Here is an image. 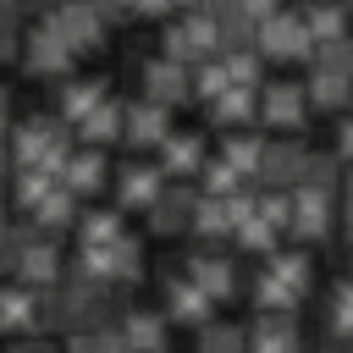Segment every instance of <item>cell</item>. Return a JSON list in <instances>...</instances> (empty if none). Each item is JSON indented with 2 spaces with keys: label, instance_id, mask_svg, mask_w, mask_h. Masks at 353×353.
Listing matches in <instances>:
<instances>
[{
  "label": "cell",
  "instance_id": "6da1fadb",
  "mask_svg": "<svg viewBox=\"0 0 353 353\" xmlns=\"http://www.w3.org/2000/svg\"><path fill=\"white\" fill-rule=\"evenodd\" d=\"M6 138H11V165H33V171H55V176H61L66 154L77 149L72 127L55 110H28Z\"/></svg>",
  "mask_w": 353,
  "mask_h": 353
},
{
  "label": "cell",
  "instance_id": "7a4b0ae2",
  "mask_svg": "<svg viewBox=\"0 0 353 353\" xmlns=\"http://www.w3.org/2000/svg\"><path fill=\"white\" fill-rule=\"evenodd\" d=\"M22 72L28 77H72V50H66V39L55 33V22H50V6L44 11H28V28H22Z\"/></svg>",
  "mask_w": 353,
  "mask_h": 353
},
{
  "label": "cell",
  "instance_id": "3957f363",
  "mask_svg": "<svg viewBox=\"0 0 353 353\" xmlns=\"http://www.w3.org/2000/svg\"><path fill=\"white\" fill-rule=\"evenodd\" d=\"M160 44H165L160 55H165V61H182V66H199V61L221 55V33H215V22H210V6L171 17V22L160 28Z\"/></svg>",
  "mask_w": 353,
  "mask_h": 353
},
{
  "label": "cell",
  "instance_id": "277c9868",
  "mask_svg": "<svg viewBox=\"0 0 353 353\" xmlns=\"http://www.w3.org/2000/svg\"><path fill=\"white\" fill-rule=\"evenodd\" d=\"M165 188L171 182H165V171L154 160H121V165H110V193H116V210L121 215L127 210H149Z\"/></svg>",
  "mask_w": 353,
  "mask_h": 353
},
{
  "label": "cell",
  "instance_id": "5b68a950",
  "mask_svg": "<svg viewBox=\"0 0 353 353\" xmlns=\"http://www.w3.org/2000/svg\"><path fill=\"white\" fill-rule=\"evenodd\" d=\"M50 22H55V33L66 39L72 55H94V50L110 44V28H105L99 6H83V0H72V6H50Z\"/></svg>",
  "mask_w": 353,
  "mask_h": 353
},
{
  "label": "cell",
  "instance_id": "8992f818",
  "mask_svg": "<svg viewBox=\"0 0 353 353\" xmlns=\"http://www.w3.org/2000/svg\"><path fill=\"white\" fill-rule=\"evenodd\" d=\"M254 50H259V61H309V55H314L309 28H303L298 11H276L270 22H259Z\"/></svg>",
  "mask_w": 353,
  "mask_h": 353
},
{
  "label": "cell",
  "instance_id": "52a82bcc",
  "mask_svg": "<svg viewBox=\"0 0 353 353\" xmlns=\"http://www.w3.org/2000/svg\"><path fill=\"white\" fill-rule=\"evenodd\" d=\"M138 88H143V99H154V105H182V99H193V66H182V61H165V55H149V61H138Z\"/></svg>",
  "mask_w": 353,
  "mask_h": 353
},
{
  "label": "cell",
  "instance_id": "ba28073f",
  "mask_svg": "<svg viewBox=\"0 0 353 353\" xmlns=\"http://www.w3.org/2000/svg\"><path fill=\"white\" fill-rule=\"evenodd\" d=\"M303 116H309V94H303V83H298V77L259 83V121H265V127L292 132V127H303Z\"/></svg>",
  "mask_w": 353,
  "mask_h": 353
},
{
  "label": "cell",
  "instance_id": "9c48e42d",
  "mask_svg": "<svg viewBox=\"0 0 353 353\" xmlns=\"http://www.w3.org/2000/svg\"><path fill=\"white\" fill-rule=\"evenodd\" d=\"M171 138V110L154 105V99H127V116H121V143L127 149H160Z\"/></svg>",
  "mask_w": 353,
  "mask_h": 353
},
{
  "label": "cell",
  "instance_id": "30bf717a",
  "mask_svg": "<svg viewBox=\"0 0 353 353\" xmlns=\"http://www.w3.org/2000/svg\"><path fill=\"white\" fill-rule=\"evenodd\" d=\"M160 298H165V309H160V314H165V320H176V325H193V331H199V325H210V320H215V303H210L188 276H176V270H165V276H160Z\"/></svg>",
  "mask_w": 353,
  "mask_h": 353
},
{
  "label": "cell",
  "instance_id": "8fae6325",
  "mask_svg": "<svg viewBox=\"0 0 353 353\" xmlns=\"http://www.w3.org/2000/svg\"><path fill=\"white\" fill-rule=\"evenodd\" d=\"M303 154H309V143H303V138H276V143H265V149H259V176H254V182H265V193L298 188Z\"/></svg>",
  "mask_w": 353,
  "mask_h": 353
},
{
  "label": "cell",
  "instance_id": "7c38bea8",
  "mask_svg": "<svg viewBox=\"0 0 353 353\" xmlns=\"http://www.w3.org/2000/svg\"><path fill=\"white\" fill-rule=\"evenodd\" d=\"M193 210H199V188L171 182L143 215H149V232H154V237H176V232H193Z\"/></svg>",
  "mask_w": 353,
  "mask_h": 353
},
{
  "label": "cell",
  "instance_id": "4fadbf2b",
  "mask_svg": "<svg viewBox=\"0 0 353 353\" xmlns=\"http://www.w3.org/2000/svg\"><path fill=\"white\" fill-rule=\"evenodd\" d=\"M61 188H66L77 204L94 199L99 188H110V154H105V149H72L66 165H61Z\"/></svg>",
  "mask_w": 353,
  "mask_h": 353
},
{
  "label": "cell",
  "instance_id": "5bb4252c",
  "mask_svg": "<svg viewBox=\"0 0 353 353\" xmlns=\"http://www.w3.org/2000/svg\"><path fill=\"white\" fill-rule=\"evenodd\" d=\"M0 336H11V342L39 336V292L33 287L0 281Z\"/></svg>",
  "mask_w": 353,
  "mask_h": 353
},
{
  "label": "cell",
  "instance_id": "9a60e30c",
  "mask_svg": "<svg viewBox=\"0 0 353 353\" xmlns=\"http://www.w3.org/2000/svg\"><path fill=\"white\" fill-rule=\"evenodd\" d=\"M110 99V77L105 72H94V77H66L61 83V94H55V116L66 121V127H77L94 105H105Z\"/></svg>",
  "mask_w": 353,
  "mask_h": 353
},
{
  "label": "cell",
  "instance_id": "2e32d148",
  "mask_svg": "<svg viewBox=\"0 0 353 353\" xmlns=\"http://www.w3.org/2000/svg\"><path fill=\"white\" fill-rule=\"evenodd\" d=\"M204 132H171L160 149H154V165L165 171V182L176 176V182H188V176H199L204 171Z\"/></svg>",
  "mask_w": 353,
  "mask_h": 353
},
{
  "label": "cell",
  "instance_id": "e0dca14e",
  "mask_svg": "<svg viewBox=\"0 0 353 353\" xmlns=\"http://www.w3.org/2000/svg\"><path fill=\"white\" fill-rule=\"evenodd\" d=\"M116 331H121V342L132 353H165L171 347V325H165L160 309H121Z\"/></svg>",
  "mask_w": 353,
  "mask_h": 353
},
{
  "label": "cell",
  "instance_id": "ac0fdd59",
  "mask_svg": "<svg viewBox=\"0 0 353 353\" xmlns=\"http://www.w3.org/2000/svg\"><path fill=\"white\" fill-rule=\"evenodd\" d=\"M121 116H127V99H105V105H94L77 127H72V138H77V149H110V143H121Z\"/></svg>",
  "mask_w": 353,
  "mask_h": 353
},
{
  "label": "cell",
  "instance_id": "d6986e66",
  "mask_svg": "<svg viewBox=\"0 0 353 353\" xmlns=\"http://www.w3.org/2000/svg\"><path fill=\"white\" fill-rule=\"evenodd\" d=\"M72 237H77V254H83V248H110V243L127 237V221H121L116 204H88V210H77Z\"/></svg>",
  "mask_w": 353,
  "mask_h": 353
},
{
  "label": "cell",
  "instance_id": "ffe728a7",
  "mask_svg": "<svg viewBox=\"0 0 353 353\" xmlns=\"http://www.w3.org/2000/svg\"><path fill=\"white\" fill-rule=\"evenodd\" d=\"M182 276H188V281H193L210 303H226V298L237 292V265H232L226 254H193Z\"/></svg>",
  "mask_w": 353,
  "mask_h": 353
},
{
  "label": "cell",
  "instance_id": "44dd1931",
  "mask_svg": "<svg viewBox=\"0 0 353 353\" xmlns=\"http://www.w3.org/2000/svg\"><path fill=\"white\" fill-rule=\"evenodd\" d=\"M292 237L298 243H320L331 237V193H309V188H292Z\"/></svg>",
  "mask_w": 353,
  "mask_h": 353
},
{
  "label": "cell",
  "instance_id": "7402d4cb",
  "mask_svg": "<svg viewBox=\"0 0 353 353\" xmlns=\"http://www.w3.org/2000/svg\"><path fill=\"white\" fill-rule=\"evenodd\" d=\"M248 353H303V331H298V314H254V331H248Z\"/></svg>",
  "mask_w": 353,
  "mask_h": 353
},
{
  "label": "cell",
  "instance_id": "603a6c76",
  "mask_svg": "<svg viewBox=\"0 0 353 353\" xmlns=\"http://www.w3.org/2000/svg\"><path fill=\"white\" fill-rule=\"evenodd\" d=\"M265 276H276L281 287H292L298 298L314 287V259H309V248H276V254H265V265H259Z\"/></svg>",
  "mask_w": 353,
  "mask_h": 353
},
{
  "label": "cell",
  "instance_id": "cb8c5ba5",
  "mask_svg": "<svg viewBox=\"0 0 353 353\" xmlns=\"http://www.w3.org/2000/svg\"><path fill=\"white\" fill-rule=\"evenodd\" d=\"M210 121L221 132H237V127L259 121V88H226L221 99H210Z\"/></svg>",
  "mask_w": 353,
  "mask_h": 353
},
{
  "label": "cell",
  "instance_id": "d4e9b609",
  "mask_svg": "<svg viewBox=\"0 0 353 353\" xmlns=\"http://www.w3.org/2000/svg\"><path fill=\"white\" fill-rule=\"evenodd\" d=\"M77 210H83V204H77L66 188H55V193H44V199L28 210V221H33L44 237H61V232H72V226H77Z\"/></svg>",
  "mask_w": 353,
  "mask_h": 353
},
{
  "label": "cell",
  "instance_id": "484cf974",
  "mask_svg": "<svg viewBox=\"0 0 353 353\" xmlns=\"http://www.w3.org/2000/svg\"><path fill=\"white\" fill-rule=\"evenodd\" d=\"M303 94H309V110H347V105H353V77H342V72H314V66H309Z\"/></svg>",
  "mask_w": 353,
  "mask_h": 353
},
{
  "label": "cell",
  "instance_id": "4316f807",
  "mask_svg": "<svg viewBox=\"0 0 353 353\" xmlns=\"http://www.w3.org/2000/svg\"><path fill=\"white\" fill-rule=\"evenodd\" d=\"M193 353H248V331L237 320H210V325H199Z\"/></svg>",
  "mask_w": 353,
  "mask_h": 353
},
{
  "label": "cell",
  "instance_id": "83f0119b",
  "mask_svg": "<svg viewBox=\"0 0 353 353\" xmlns=\"http://www.w3.org/2000/svg\"><path fill=\"white\" fill-rule=\"evenodd\" d=\"M259 149H265V138H254V132H226L215 160H226L237 176H259Z\"/></svg>",
  "mask_w": 353,
  "mask_h": 353
},
{
  "label": "cell",
  "instance_id": "f1b7e54d",
  "mask_svg": "<svg viewBox=\"0 0 353 353\" xmlns=\"http://www.w3.org/2000/svg\"><path fill=\"white\" fill-rule=\"evenodd\" d=\"M336 176H342L336 149H309V154H303V171H298V188H309V193H331Z\"/></svg>",
  "mask_w": 353,
  "mask_h": 353
},
{
  "label": "cell",
  "instance_id": "f546056e",
  "mask_svg": "<svg viewBox=\"0 0 353 353\" xmlns=\"http://www.w3.org/2000/svg\"><path fill=\"white\" fill-rule=\"evenodd\" d=\"M303 17V28H309V44H331V39H347V17L353 11H342V6H309V11H298Z\"/></svg>",
  "mask_w": 353,
  "mask_h": 353
},
{
  "label": "cell",
  "instance_id": "4dcf8cb0",
  "mask_svg": "<svg viewBox=\"0 0 353 353\" xmlns=\"http://www.w3.org/2000/svg\"><path fill=\"white\" fill-rule=\"evenodd\" d=\"M11 176H17V182H11V193H17V204H22V210H33L44 193H55V188H61V176H55V171H33V165H11Z\"/></svg>",
  "mask_w": 353,
  "mask_h": 353
},
{
  "label": "cell",
  "instance_id": "1f68e13d",
  "mask_svg": "<svg viewBox=\"0 0 353 353\" xmlns=\"http://www.w3.org/2000/svg\"><path fill=\"white\" fill-rule=\"evenodd\" d=\"M254 303H259V314H292V303H298V292L292 287H281L276 276H265V270H254Z\"/></svg>",
  "mask_w": 353,
  "mask_h": 353
},
{
  "label": "cell",
  "instance_id": "d6a6232c",
  "mask_svg": "<svg viewBox=\"0 0 353 353\" xmlns=\"http://www.w3.org/2000/svg\"><path fill=\"white\" fill-rule=\"evenodd\" d=\"M22 28H28V11L17 0H0V66L22 55Z\"/></svg>",
  "mask_w": 353,
  "mask_h": 353
},
{
  "label": "cell",
  "instance_id": "836d02e7",
  "mask_svg": "<svg viewBox=\"0 0 353 353\" xmlns=\"http://www.w3.org/2000/svg\"><path fill=\"white\" fill-rule=\"evenodd\" d=\"M199 176H204V182H199V199H232V193H243V176H237L226 160H204Z\"/></svg>",
  "mask_w": 353,
  "mask_h": 353
},
{
  "label": "cell",
  "instance_id": "e575fe53",
  "mask_svg": "<svg viewBox=\"0 0 353 353\" xmlns=\"http://www.w3.org/2000/svg\"><path fill=\"white\" fill-rule=\"evenodd\" d=\"M221 66L232 88H259V50H221Z\"/></svg>",
  "mask_w": 353,
  "mask_h": 353
},
{
  "label": "cell",
  "instance_id": "d590c367",
  "mask_svg": "<svg viewBox=\"0 0 353 353\" xmlns=\"http://www.w3.org/2000/svg\"><path fill=\"white\" fill-rule=\"evenodd\" d=\"M314 72H342V77H353V33L347 39H331V44H314Z\"/></svg>",
  "mask_w": 353,
  "mask_h": 353
},
{
  "label": "cell",
  "instance_id": "8d00e7d4",
  "mask_svg": "<svg viewBox=\"0 0 353 353\" xmlns=\"http://www.w3.org/2000/svg\"><path fill=\"white\" fill-rule=\"evenodd\" d=\"M226 88H232V83H226V66H221V55H210V61H199V66H193V94H199L204 105H210V99H221Z\"/></svg>",
  "mask_w": 353,
  "mask_h": 353
},
{
  "label": "cell",
  "instance_id": "74e56055",
  "mask_svg": "<svg viewBox=\"0 0 353 353\" xmlns=\"http://www.w3.org/2000/svg\"><path fill=\"white\" fill-rule=\"evenodd\" d=\"M193 232H199V237H226V232H237V226H232V215H226L221 199H199V210H193Z\"/></svg>",
  "mask_w": 353,
  "mask_h": 353
},
{
  "label": "cell",
  "instance_id": "f35d334b",
  "mask_svg": "<svg viewBox=\"0 0 353 353\" xmlns=\"http://www.w3.org/2000/svg\"><path fill=\"white\" fill-rule=\"evenodd\" d=\"M331 331L336 336H353V276H342L331 287Z\"/></svg>",
  "mask_w": 353,
  "mask_h": 353
},
{
  "label": "cell",
  "instance_id": "ab89813d",
  "mask_svg": "<svg viewBox=\"0 0 353 353\" xmlns=\"http://www.w3.org/2000/svg\"><path fill=\"white\" fill-rule=\"evenodd\" d=\"M276 237H281V232H276V226H265L259 215H248V221L237 226V243H243V248H254V254H276Z\"/></svg>",
  "mask_w": 353,
  "mask_h": 353
},
{
  "label": "cell",
  "instance_id": "60d3db41",
  "mask_svg": "<svg viewBox=\"0 0 353 353\" xmlns=\"http://www.w3.org/2000/svg\"><path fill=\"white\" fill-rule=\"evenodd\" d=\"M254 215H259L265 226H276V232H281V226L292 221V199H287V193H259V210H254Z\"/></svg>",
  "mask_w": 353,
  "mask_h": 353
},
{
  "label": "cell",
  "instance_id": "b9f144b4",
  "mask_svg": "<svg viewBox=\"0 0 353 353\" xmlns=\"http://www.w3.org/2000/svg\"><path fill=\"white\" fill-rule=\"evenodd\" d=\"M6 353H61V342H50V336H22V342H11Z\"/></svg>",
  "mask_w": 353,
  "mask_h": 353
},
{
  "label": "cell",
  "instance_id": "7bdbcfd3",
  "mask_svg": "<svg viewBox=\"0 0 353 353\" xmlns=\"http://www.w3.org/2000/svg\"><path fill=\"white\" fill-rule=\"evenodd\" d=\"M336 160H353V116L336 121Z\"/></svg>",
  "mask_w": 353,
  "mask_h": 353
},
{
  "label": "cell",
  "instance_id": "ee69618b",
  "mask_svg": "<svg viewBox=\"0 0 353 353\" xmlns=\"http://www.w3.org/2000/svg\"><path fill=\"white\" fill-rule=\"evenodd\" d=\"M0 132H11V83H0Z\"/></svg>",
  "mask_w": 353,
  "mask_h": 353
},
{
  "label": "cell",
  "instance_id": "f6af8a7d",
  "mask_svg": "<svg viewBox=\"0 0 353 353\" xmlns=\"http://www.w3.org/2000/svg\"><path fill=\"white\" fill-rule=\"evenodd\" d=\"M0 176H11V138L0 132Z\"/></svg>",
  "mask_w": 353,
  "mask_h": 353
},
{
  "label": "cell",
  "instance_id": "bcb514c9",
  "mask_svg": "<svg viewBox=\"0 0 353 353\" xmlns=\"http://www.w3.org/2000/svg\"><path fill=\"white\" fill-rule=\"evenodd\" d=\"M6 232H11V210H6V199H0V243H6Z\"/></svg>",
  "mask_w": 353,
  "mask_h": 353
},
{
  "label": "cell",
  "instance_id": "7dc6e473",
  "mask_svg": "<svg viewBox=\"0 0 353 353\" xmlns=\"http://www.w3.org/2000/svg\"><path fill=\"white\" fill-rule=\"evenodd\" d=\"M347 182H342V193H347V210H353V171H342Z\"/></svg>",
  "mask_w": 353,
  "mask_h": 353
},
{
  "label": "cell",
  "instance_id": "c3c4849f",
  "mask_svg": "<svg viewBox=\"0 0 353 353\" xmlns=\"http://www.w3.org/2000/svg\"><path fill=\"white\" fill-rule=\"evenodd\" d=\"M347 243H353V210H347Z\"/></svg>",
  "mask_w": 353,
  "mask_h": 353
},
{
  "label": "cell",
  "instance_id": "681fc988",
  "mask_svg": "<svg viewBox=\"0 0 353 353\" xmlns=\"http://www.w3.org/2000/svg\"><path fill=\"white\" fill-rule=\"evenodd\" d=\"M347 276H353V254H347Z\"/></svg>",
  "mask_w": 353,
  "mask_h": 353
},
{
  "label": "cell",
  "instance_id": "f907efd6",
  "mask_svg": "<svg viewBox=\"0 0 353 353\" xmlns=\"http://www.w3.org/2000/svg\"><path fill=\"white\" fill-rule=\"evenodd\" d=\"M325 353H342V347H325Z\"/></svg>",
  "mask_w": 353,
  "mask_h": 353
}]
</instances>
